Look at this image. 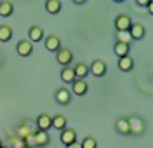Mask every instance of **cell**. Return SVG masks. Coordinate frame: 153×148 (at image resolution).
<instances>
[{
    "label": "cell",
    "mask_w": 153,
    "mask_h": 148,
    "mask_svg": "<svg viewBox=\"0 0 153 148\" xmlns=\"http://www.w3.org/2000/svg\"><path fill=\"white\" fill-rule=\"evenodd\" d=\"M106 70H108V66H106V63L103 59H94L91 63V66H89V73H92L94 77L101 79V77L106 75Z\"/></svg>",
    "instance_id": "obj_4"
},
{
    "label": "cell",
    "mask_w": 153,
    "mask_h": 148,
    "mask_svg": "<svg viewBox=\"0 0 153 148\" xmlns=\"http://www.w3.org/2000/svg\"><path fill=\"white\" fill-rule=\"evenodd\" d=\"M66 148H82V147H80V143H78V141H75V143H71V145H68Z\"/></svg>",
    "instance_id": "obj_25"
},
{
    "label": "cell",
    "mask_w": 153,
    "mask_h": 148,
    "mask_svg": "<svg viewBox=\"0 0 153 148\" xmlns=\"http://www.w3.org/2000/svg\"><path fill=\"white\" fill-rule=\"evenodd\" d=\"M61 80L65 82V84H73L75 82V71L71 66H65V68L61 70Z\"/></svg>",
    "instance_id": "obj_19"
},
{
    "label": "cell",
    "mask_w": 153,
    "mask_h": 148,
    "mask_svg": "<svg viewBox=\"0 0 153 148\" xmlns=\"http://www.w3.org/2000/svg\"><path fill=\"white\" fill-rule=\"evenodd\" d=\"M118 68L122 71H131L134 68V59L131 56H125V58H120L118 59Z\"/></svg>",
    "instance_id": "obj_21"
},
{
    "label": "cell",
    "mask_w": 153,
    "mask_h": 148,
    "mask_svg": "<svg viewBox=\"0 0 153 148\" xmlns=\"http://www.w3.org/2000/svg\"><path fill=\"white\" fill-rule=\"evenodd\" d=\"M44 7H45V10L49 14H57V12H61L63 4H61V0H45Z\"/></svg>",
    "instance_id": "obj_15"
},
{
    "label": "cell",
    "mask_w": 153,
    "mask_h": 148,
    "mask_svg": "<svg viewBox=\"0 0 153 148\" xmlns=\"http://www.w3.org/2000/svg\"><path fill=\"white\" fill-rule=\"evenodd\" d=\"M146 7H148V12H150V14H153V2H150Z\"/></svg>",
    "instance_id": "obj_26"
},
{
    "label": "cell",
    "mask_w": 153,
    "mask_h": 148,
    "mask_svg": "<svg viewBox=\"0 0 153 148\" xmlns=\"http://www.w3.org/2000/svg\"><path fill=\"white\" fill-rule=\"evenodd\" d=\"M132 26V19L129 14H118L115 18V30L117 33H129V28Z\"/></svg>",
    "instance_id": "obj_2"
},
{
    "label": "cell",
    "mask_w": 153,
    "mask_h": 148,
    "mask_svg": "<svg viewBox=\"0 0 153 148\" xmlns=\"http://www.w3.org/2000/svg\"><path fill=\"white\" fill-rule=\"evenodd\" d=\"M80 147L82 148H97V141L92 136H87V138H84L80 141Z\"/></svg>",
    "instance_id": "obj_23"
},
{
    "label": "cell",
    "mask_w": 153,
    "mask_h": 148,
    "mask_svg": "<svg viewBox=\"0 0 153 148\" xmlns=\"http://www.w3.org/2000/svg\"><path fill=\"white\" fill-rule=\"evenodd\" d=\"M0 148H5V147H0Z\"/></svg>",
    "instance_id": "obj_30"
},
{
    "label": "cell",
    "mask_w": 153,
    "mask_h": 148,
    "mask_svg": "<svg viewBox=\"0 0 153 148\" xmlns=\"http://www.w3.org/2000/svg\"><path fill=\"white\" fill-rule=\"evenodd\" d=\"M12 12H14V4L9 0H2L0 2V16L9 18V16H12Z\"/></svg>",
    "instance_id": "obj_17"
},
{
    "label": "cell",
    "mask_w": 153,
    "mask_h": 148,
    "mask_svg": "<svg viewBox=\"0 0 153 148\" xmlns=\"http://www.w3.org/2000/svg\"><path fill=\"white\" fill-rule=\"evenodd\" d=\"M66 122H68V118L65 117V115L57 113V115H54V117H52V127L57 129V131H63V129L66 127Z\"/></svg>",
    "instance_id": "obj_20"
},
{
    "label": "cell",
    "mask_w": 153,
    "mask_h": 148,
    "mask_svg": "<svg viewBox=\"0 0 153 148\" xmlns=\"http://www.w3.org/2000/svg\"><path fill=\"white\" fill-rule=\"evenodd\" d=\"M61 143L65 145V147H68V145H71V143H75L76 141V131L71 127H65L63 131H61Z\"/></svg>",
    "instance_id": "obj_9"
},
{
    "label": "cell",
    "mask_w": 153,
    "mask_h": 148,
    "mask_svg": "<svg viewBox=\"0 0 153 148\" xmlns=\"http://www.w3.org/2000/svg\"><path fill=\"white\" fill-rule=\"evenodd\" d=\"M129 120V131H131V134H134V136H139V134H143L144 132V122L143 118L139 117H131L127 118Z\"/></svg>",
    "instance_id": "obj_5"
},
{
    "label": "cell",
    "mask_w": 153,
    "mask_h": 148,
    "mask_svg": "<svg viewBox=\"0 0 153 148\" xmlns=\"http://www.w3.org/2000/svg\"><path fill=\"white\" fill-rule=\"evenodd\" d=\"M115 129H117V132L118 134H131V131H129V120L125 117H120L115 120Z\"/></svg>",
    "instance_id": "obj_14"
},
{
    "label": "cell",
    "mask_w": 153,
    "mask_h": 148,
    "mask_svg": "<svg viewBox=\"0 0 153 148\" xmlns=\"http://www.w3.org/2000/svg\"><path fill=\"white\" fill-rule=\"evenodd\" d=\"M52 127V117L49 113H40L37 117V131H45Z\"/></svg>",
    "instance_id": "obj_8"
},
{
    "label": "cell",
    "mask_w": 153,
    "mask_h": 148,
    "mask_svg": "<svg viewBox=\"0 0 153 148\" xmlns=\"http://www.w3.org/2000/svg\"><path fill=\"white\" fill-rule=\"evenodd\" d=\"M56 61L65 68V66H70V63L73 61V52L71 49H68V47H61V49L56 52Z\"/></svg>",
    "instance_id": "obj_3"
},
{
    "label": "cell",
    "mask_w": 153,
    "mask_h": 148,
    "mask_svg": "<svg viewBox=\"0 0 153 148\" xmlns=\"http://www.w3.org/2000/svg\"><path fill=\"white\" fill-rule=\"evenodd\" d=\"M146 35V28L141 23H132V26L129 28V37L131 40H143Z\"/></svg>",
    "instance_id": "obj_7"
},
{
    "label": "cell",
    "mask_w": 153,
    "mask_h": 148,
    "mask_svg": "<svg viewBox=\"0 0 153 148\" xmlns=\"http://www.w3.org/2000/svg\"><path fill=\"white\" fill-rule=\"evenodd\" d=\"M45 49L51 51V52H57L61 49V40L57 35H47L45 37Z\"/></svg>",
    "instance_id": "obj_10"
},
{
    "label": "cell",
    "mask_w": 153,
    "mask_h": 148,
    "mask_svg": "<svg viewBox=\"0 0 153 148\" xmlns=\"http://www.w3.org/2000/svg\"><path fill=\"white\" fill-rule=\"evenodd\" d=\"M148 4H150V0H143V2L139 0V2H137V5H148Z\"/></svg>",
    "instance_id": "obj_27"
},
{
    "label": "cell",
    "mask_w": 153,
    "mask_h": 148,
    "mask_svg": "<svg viewBox=\"0 0 153 148\" xmlns=\"http://www.w3.org/2000/svg\"><path fill=\"white\" fill-rule=\"evenodd\" d=\"M54 98H56V101L59 103V105H68L70 101H71V92L68 91V89L65 87H61V89H57L56 91V94H54Z\"/></svg>",
    "instance_id": "obj_11"
},
{
    "label": "cell",
    "mask_w": 153,
    "mask_h": 148,
    "mask_svg": "<svg viewBox=\"0 0 153 148\" xmlns=\"http://www.w3.org/2000/svg\"><path fill=\"white\" fill-rule=\"evenodd\" d=\"M28 37H30V42H31V44H33V42H40V40H44V30H42V26H38V25L30 26Z\"/></svg>",
    "instance_id": "obj_13"
},
{
    "label": "cell",
    "mask_w": 153,
    "mask_h": 148,
    "mask_svg": "<svg viewBox=\"0 0 153 148\" xmlns=\"http://www.w3.org/2000/svg\"><path fill=\"white\" fill-rule=\"evenodd\" d=\"M31 141V148H42L51 143V136L45 131H31V134L26 136V145Z\"/></svg>",
    "instance_id": "obj_1"
},
{
    "label": "cell",
    "mask_w": 153,
    "mask_h": 148,
    "mask_svg": "<svg viewBox=\"0 0 153 148\" xmlns=\"http://www.w3.org/2000/svg\"><path fill=\"white\" fill-rule=\"evenodd\" d=\"M75 4H76V5H84L85 2H84V0H75Z\"/></svg>",
    "instance_id": "obj_28"
},
{
    "label": "cell",
    "mask_w": 153,
    "mask_h": 148,
    "mask_svg": "<svg viewBox=\"0 0 153 148\" xmlns=\"http://www.w3.org/2000/svg\"><path fill=\"white\" fill-rule=\"evenodd\" d=\"M71 91H73L75 96H85L87 91H89V86H87L85 80H78L76 79L75 82L71 84Z\"/></svg>",
    "instance_id": "obj_12"
},
{
    "label": "cell",
    "mask_w": 153,
    "mask_h": 148,
    "mask_svg": "<svg viewBox=\"0 0 153 148\" xmlns=\"http://www.w3.org/2000/svg\"><path fill=\"white\" fill-rule=\"evenodd\" d=\"M73 71H75V79L85 80V77L89 75V66H87L85 63H76L75 68H73Z\"/></svg>",
    "instance_id": "obj_16"
},
{
    "label": "cell",
    "mask_w": 153,
    "mask_h": 148,
    "mask_svg": "<svg viewBox=\"0 0 153 148\" xmlns=\"http://www.w3.org/2000/svg\"><path fill=\"white\" fill-rule=\"evenodd\" d=\"M0 147H4V145H2V138H0Z\"/></svg>",
    "instance_id": "obj_29"
},
{
    "label": "cell",
    "mask_w": 153,
    "mask_h": 148,
    "mask_svg": "<svg viewBox=\"0 0 153 148\" xmlns=\"http://www.w3.org/2000/svg\"><path fill=\"white\" fill-rule=\"evenodd\" d=\"M129 51H131V45H127V44H122V42H115L113 45V52L120 58H125V56H129Z\"/></svg>",
    "instance_id": "obj_18"
},
{
    "label": "cell",
    "mask_w": 153,
    "mask_h": 148,
    "mask_svg": "<svg viewBox=\"0 0 153 148\" xmlns=\"http://www.w3.org/2000/svg\"><path fill=\"white\" fill-rule=\"evenodd\" d=\"M16 51H18V54L21 58H28L33 52V44L30 40H19L18 44H16Z\"/></svg>",
    "instance_id": "obj_6"
},
{
    "label": "cell",
    "mask_w": 153,
    "mask_h": 148,
    "mask_svg": "<svg viewBox=\"0 0 153 148\" xmlns=\"http://www.w3.org/2000/svg\"><path fill=\"white\" fill-rule=\"evenodd\" d=\"M117 42H122V44L131 45V37H129V33H117Z\"/></svg>",
    "instance_id": "obj_24"
},
{
    "label": "cell",
    "mask_w": 153,
    "mask_h": 148,
    "mask_svg": "<svg viewBox=\"0 0 153 148\" xmlns=\"http://www.w3.org/2000/svg\"><path fill=\"white\" fill-rule=\"evenodd\" d=\"M12 39V28L7 25H0V42H9Z\"/></svg>",
    "instance_id": "obj_22"
}]
</instances>
